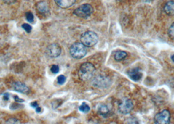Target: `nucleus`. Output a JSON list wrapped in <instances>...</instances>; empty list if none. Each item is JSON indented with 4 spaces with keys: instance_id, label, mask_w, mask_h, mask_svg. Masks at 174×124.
Here are the masks:
<instances>
[{
    "instance_id": "4",
    "label": "nucleus",
    "mask_w": 174,
    "mask_h": 124,
    "mask_svg": "<svg viewBox=\"0 0 174 124\" xmlns=\"http://www.w3.org/2000/svg\"><path fill=\"white\" fill-rule=\"evenodd\" d=\"M94 9L89 4H84L75 9L74 14L78 17L86 18L93 13Z\"/></svg>"
},
{
    "instance_id": "26",
    "label": "nucleus",
    "mask_w": 174,
    "mask_h": 124,
    "mask_svg": "<svg viewBox=\"0 0 174 124\" xmlns=\"http://www.w3.org/2000/svg\"><path fill=\"white\" fill-rule=\"evenodd\" d=\"M31 106L32 107H33V108H37V107H39V105H38V104H37V103L36 102V101L31 103Z\"/></svg>"
},
{
    "instance_id": "10",
    "label": "nucleus",
    "mask_w": 174,
    "mask_h": 124,
    "mask_svg": "<svg viewBox=\"0 0 174 124\" xmlns=\"http://www.w3.org/2000/svg\"><path fill=\"white\" fill-rule=\"evenodd\" d=\"M128 75L132 80L134 81H138L143 77V74L138 69H132L129 70Z\"/></svg>"
},
{
    "instance_id": "20",
    "label": "nucleus",
    "mask_w": 174,
    "mask_h": 124,
    "mask_svg": "<svg viewBox=\"0 0 174 124\" xmlns=\"http://www.w3.org/2000/svg\"><path fill=\"white\" fill-rule=\"evenodd\" d=\"M22 27H23V29L28 33H30L31 31V26L28 24H23L22 25Z\"/></svg>"
},
{
    "instance_id": "1",
    "label": "nucleus",
    "mask_w": 174,
    "mask_h": 124,
    "mask_svg": "<svg viewBox=\"0 0 174 124\" xmlns=\"http://www.w3.org/2000/svg\"><path fill=\"white\" fill-rule=\"evenodd\" d=\"M94 66L90 63H84L82 64L79 71V77L83 81H88L92 78L95 73Z\"/></svg>"
},
{
    "instance_id": "15",
    "label": "nucleus",
    "mask_w": 174,
    "mask_h": 124,
    "mask_svg": "<svg viewBox=\"0 0 174 124\" xmlns=\"http://www.w3.org/2000/svg\"><path fill=\"white\" fill-rule=\"evenodd\" d=\"M109 112V110L106 105H104V104H102V105H100L98 107V113L102 116H107V114Z\"/></svg>"
},
{
    "instance_id": "28",
    "label": "nucleus",
    "mask_w": 174,
    "mask_h": 124,
    "mask_svg": "<svg viewBox=\"0 0 174 124\" xmlns=\"http://www.w3.org/2000/svg\"><path fill=\"white\" fill-rule=\"evenodd\" d=\"M172 61L174 62V54H173L172 56Z\"/></svg>"
},
{
    "instance_id": "23",
    "label": "nucleus",
    "mask_w": 174,
    "mask_h": 124,
    "mask_svg": "<svg viewBox=\"0 0 174 124\" xmlns=\"http://www.w3.org/2000/svg\"><path fill=\"white\" fill-rule=\"evenodd\" d=\"M17 0H4V1L7 4H14L15 2H16Z\"/></svg>"
},
{
    "instance_id": "27",
    "label": "nucleus",
    "mask_w": 174,
    "mask_h": 124,
    "mask_svg": "<svg viewBox=\"0 0 174 124\" xmlns=\"http://www.w3.org/2000/svg\"><path fill=\"white\" fill-rule=\"evenodd\" d=\"M36 111L37 112H38V113H39V112H41V108L39 107H37V108H36Z\"/></svg>"
},
{
    "instance_id": "29",
    "label": "nucleus",
    "mask_w": 174,
    "mask_h": 124,
    "mask_svg": "<svg viewBox=\"0 0 174 124\" xmlns=\"http://www.w3.org/2000/svg\"><path fill=\"white\" fill-rule=\"evenodd\" d=\"M143 1L145 2H148V1H151V0H143Z\"/></svg>"
},
{
    "instance_id": "8",
    "label": "nucleus",
    "mask_w": 174,
    "mask_h": 124,
    "mask_svg": "<svg viewBox=\"0 0 174 124\" xmlns=\"http://www.w3.org/2000/svg\"><path fill=\"white\" fill-rule=\"evenodd\" d=\"M110 82L109 78L105 77H102V76H99L94 79L92 82V84L94 86L103 88H107L108 86H109Z\"/></svg>"
},
{
    "instance_id": "9",
    "label": "nucleus",
    "mask_w": 174,
    "mask_h": 124,
    "mask_svg": "<svg viewBox=\"0 0 174 124\" xmlns=\"http://www.w3.org/2000/svg\"><path fill=\"white\" fill-rule=\"evenodd\" d=\"M12 87L14 90L20 92V93L27 94L29 91V88H28L27 86L20 82H15V83L12 84Z\"/></svg>"
},
{
    "instance_id": "5",
    "label": "nucleus",
    "mask_w": 174,
    "mask_h": 124,
    "mask_svg": "<svg viewBox=\"0 0 174 124\" xmlns=\"http://www.w3.org/2000/svg\"><path fill=\"white\" fill-rule=\"evenodd\" d=\"M134 108L132 101L127 98L123 99L121 101V103L119 104V110L120 112L123 114H129Z\"/></svg>"
},
{
    "instance_id": "6",
    "label": "nucleus",
    "mask_w": 174,
    "mask_h": 124,
    "mask_svg": "<svg viewBox=\"0 0 174 124\" xmlns=\"http://www.w3.org/2000/svg\"><path fill=\"white\" fill-rule=\"evenodd\" d=\"M170 113L168 110H164L158 113L154 116V121L157 124H167L170 123Z\"/></svg>"
},
{
    "instance_id": "21",
    "label": "nucleus",
    "mask_w": 174,
    "mask_h": 124,
    "mask_svg": "<svg viewBox=\"0 0 174 124\" xmlns=\"http://www.w3.org/2000/svg\"><path fill=\"white\" fill-rule=\"evenodd\" d=\"M50 70H51V72L52 73H54V74H56V73H58L59 72V67L58 65H53L52 67H51V69H50Z\"/></svg>"
},
{
    "instance_id": "19",
    "label": "nucleus",
    "mask_w": 174,
    "mask_h": 124,
    "mask_svg": "<svg viewBox=\"0 0 174 124\" xmlns=\"http://www.w3.org/2000/svg\"><path fill=\"white\" fill-rule=\"evenodd\" d=\"M66 80V78L64 75H60L59 77L57 78V82H58V84L60 85L64 84Z\"/></svg>"
},
{
    "instance_id": "2",
    "label": "nucleus",
    "mask_w": 174,
    "mask_h": 124,
    "mask_svg": "<svg viewBox=\"0 0 174 124\" xmlns=\"http://www.w3.org/2000/svg\"><path fill=\"white\" fill-rule=\"evenodd\" d=\"M70 54L75 59H81L87 54V50L83 43H75L73 44L69 49Z\"/></svg>"
},
{
    "instance_id": "12",
    "label": "nucleus",
    "mask_w": 174,
    "mask_h": 124,
    "mask_svg": "<svg viewBox=\"0 0 174 124\" xmlns=\"http://www.w3.org/2000/svg\"><path fill=\"white\" fill-rule=\"evenodd\" d=\"M37 10L41 14H45L49 11V5L45 1H42L38 3L36 5Z\"/></svg>"
},
{
    "instance_id": "3",
    "label": "nucleus",
    "mask_w": 174,
    "mask_h": 124,
    "mask_svg": "<svg viewBox=\"0 0 174 124\" xmlns=\"http://www.w3.org/2000/svg\"><path fill=\"white\" fill-rule=\"evenodd\" d=\"M98 36L96 33L91 31H86L81 36V42L85 46H93L98 43Z\"/></svg>"
},
{
    "instance_id": "14",
    "label": "nucleus",
    "mask_w": 174,
    "mask_h": 124,
    "mask_svg": "<svg viewBox=\"0 0 174 124\" xmlns=\"http://www.w3.org/2000/svg\"><path fill=\"white\" fill-rule=\"evenodd\" d=\"M126 56H127V53L124 51L119 50V51H117L115 54L114 58H115V59L116 60V61L119 62L124 59Z\"/></svg>"
},
{
    "instance_id": "11",
    "label": "nucleus",
    "mask_w": 174,
    "mask_h": 124,
    "mask_svg": "<svg viewBox=\"0 0 174 124\" xmlns=\"http://www.w3.org/2000/svg\"><path fill=\"white\" fill-rule=\"evenodd\" d=\"M56 4L58 5L59 7L62 8L66 9L70 7L71 6L74 5L76 0H55Z\"/></svg>"
},
{
    "instance_id": "17",
    "label": "nucleus",
    "mask_w": 174,
    "mask_h": 124,
    "mask_svg": "<svg viewBox=\"0 0 174 124\" xmlns=\"http://www.w3.org/2000/svg\"><path fill=\"white\" fill-rule=\"evenodd\" d=\"M26 18L29 22H33L34 20V17L32 12L30 11H28L26 12Z\"/></svg>"
},
{
    "instance_id": "18",
    "label": "nucleus",
    "mask_w": 174,
    "mask_h": 124,
    "mask_svg": "<svg viewBox=\"0 0 174 124\" xmlns=\"http://www.w3.org/2000/svg\"><path fill=\"white\" fill-rule=\"evenodd\" d=\"M168 34L171 39L174 41V22L171 25V26L169 28Z\"/></svg>"
},
{
    "instance_id": "22",
    "label": "nucleus",
    "mask_w": 174,
    "mask_h": 124,
    "mask_svg": "<svg viewBox=\"0 0 174 124\" xmlns=\"http://www.w3.org/2000/svg\"><path fill=\"white\" fill-rule=\"evenodd\" d=\"M19 120L15 118H11L6 122V123H20Z\"/></svg>"
},
{
    "instance_id": "24",
    "label": "nucleus",
    "mask_w": 174,
    "mask_h": 124,
    "mask_svg": "<svg viewBox=\"0 0 174 124\" xmlns=\"http://www.w3.org/2000/svg\"><path fill=\"white\" fill-rule=\"evenodd\" d=\"M14 98H15V100L16 101H17V102H24V100L23 99H20L18 96H17V95H16V96H15Z\"/></svg>"
},
{
    "instance_id": "7",
    "label": "nucleus",
    "mask_w": 174,
    "mask_h": 124,
    "mask_svg": "<svg viewBox=\"0 0 174 124\" xmlns=\"http://www.w3.org/2000/svg\"><path fill=\"white\" fill-rule=\"evenodd\" d=\"M62 52L61 48L58 44L53 43L50 44L47 48L46 54L50 58H56L60 55Z\"/></svg>"
},
{
    "instance_id": "16",
    "label": "nucleus",
    "mask_w": 174,
    "mask_h": 124,
    "mask_svg": "<svg viewBox=\"0 0 174 124\" xmlns=\"http://www.w3.org/2000/svg\"><path fill=\"white\" fill-rule=\"evenodd\" d=\"M90 107L86 103H83V104L79 107V110L84 113H87L90 111Z\"/></svg>"
},
{
    "instance_id": "25",
    "label": "nucleus",
    "mask_w": 174,
    "mask_h": 124,
    "mask_svg": "<svg viewBox=\"0 0 174 124\" xmlns=\"http://www.w3.org/2000/svg\"><path fill=\"white\" fill-rule=\"evenodd\" d=\"M9 99V94L8 93H5L4 94V99L5 101H8Z\"/></svg>"
},
{
    "instance_id": "13",
    "label": "nucleus",
    "mask_w": 174,
    "mask_h": 124,
    "mask_svg": "<svg viewBox=\"0 0 174 124\" xmlns=\"http://www.w3.org/2000/svg\"><path fill=\"white\" fill-rule=\"evenodd\" d=\"M164 12L169 16L174 15V1H167L164 7Z\"/></svg>"
}]
</instances>
